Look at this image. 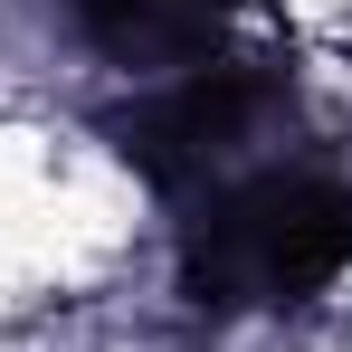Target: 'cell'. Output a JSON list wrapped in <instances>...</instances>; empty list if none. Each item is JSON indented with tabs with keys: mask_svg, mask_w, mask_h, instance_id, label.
Listing matches in <instances>:
<instances>
[{
	"mask_svg": "<svg viewBox=\"0 0 352 352\" xmlns=\"http://www.w3.org/2000/svg\"><path fill=\"white\" fill-rule=\"evenodd\" d=\"M352 276V181L267 153L219 190L181 200V295L200 314H286Z\"/></svg>",
	"mask_w": 352,
	"mask_h": 352,
	"instance_id": "obj_1",
	"label": "cell"
},
{
	"mask_svg": "<svg viewBox=\"0 0 352 352\" xmlns=\"http://www.w3.org/2000/svg\"><path fill=\"white\" fill-rule=\"evenodd\" d=\"M286 124H295V105H286V76L276 67L210 58V67H181L162 86H143L115 115V153L181 210V200L219 190L229 172L267 162Z\"/></svg>",
	"mask_w": 352,
	"mask_h": 352,
	"instance_id": "obj_2",
	"label": "cell"
},
{
	"mask_svg": "<svg viewBox=\"0 0 352 352\" xmlns=\"http://www.w3.org/2000/svg\"><path fill=\"white\" fill-rule=\"evenodd\" d=\"M76 38L124 76H181V67H210L229 38V0H67Z\"/></svg>",
	"mask_w": 352,
	"mask_h": 352,
	"instance_id": "obj_3",
	"label": "cell"
}]
</instances>
